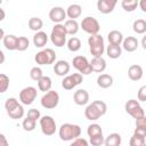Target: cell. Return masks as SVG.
Returning <instances> with one entry per match:
<instances>
[{"label":"cell","instance_id":"cell-1","mask_svg":"<svg viewBox=\"0 0 146 146\" xmlns=\"http://www.w3.org/2000/svg\"><path fill=\"white\" fill-rule=\"evenodd\" d=\"M107 112V105L103 100H94L84 110V116L87 120L96 121Z\"/></svg>","mask_w":146,"mask_h":146},{"label":"cell","instance_id":"cell-2","mask_svg":"<svg viewBox=\"0 0 146 146\" xmlns=\"http://www.w3.org/2000/svg\"><path fill=\"white\" fill-rule=\"evenodd\" d=\"M59 138L64 141H71L81 136V128L78 124L73 123H64L60 125L59 130Z\"/></svg>","mask_w":146,"mask_h":146},{"label":"cell","instance_id":"cell-3","mask_svg":"<svg viewBox=\"0 0 146 146\" xmlns=\"http://www.w3.org/2000/svg\"><path fill=\"white\" fill-rule=\"evenodd\" d=\"M88 44H89V50L90 54L97 58V57H103V54L105 51V43L103 36L98 33L95 35H90L88 38Z\"/></svg>","mask_w":146,"mask_h":146},{"label":"cell","instance_id":"cell-4","mask_svg":"<svg viewBox=\"0 0 146 146\" xmlns=\"http://www.w3.org/2000/svg\"><path fill=\"white\" fill-rule=\"evenodd\" d=\"M66 35L67 32L65 30L64 24H55L50 33V40L56 47H63L66 43Z\"/></svg>","mask_w":146,"mask_h":146},{"label":"cell","instance_id":"cell-5","mask_svg":"<svg viewBox=\"0 0 146 146\" xmlns=\"http://www.w3.org/2000/svg\"><path fill=\"white\" fill-rule=\"evenodd\" d=\"M56 52L51 48H46L35 54L34 60L38 65H50L56 60Z\"/></svg>","mask_w":146,"mask_h":146},{"label":"cell","instance_id":"cell-6","mask_svg":"<svg viewBox=\"0 0 146 146\" xmlns=\"http://www.w3.org/2000/svg\"><path fill=\"white\" fill-rule=\"evenodd\" d=\"M80 26H81V29H82L86 33H88V34H90V35L98 34V32H99V30H100V25H99L98 21H97L95 17H92V16H87V17H84V18L82 19Z\"/></svg>","mask_w":146,"mask_h":146},{"label":"cell","instance_id":"cell-7","mask_svg":"<svg viewBox=\"0 0 146 146\" xmlns=\"http://www.w3.org/2000/svg\"><path fill=\"white\" fill-rule=\"evenodd\" d=\"M72 65L82 75H88L92 72L91 66H90V62L84 56H75L72 60Z\"/></svg>","mask_w":146,"mask_h":146},{"label":"cell","instance_id":"cell-8","mask_svg":"<svg viewBox=\"0 0 146 146\" xmlns=\"http://www.w3.org/2000/svg\"><path fill=\"white\" fill-rule=\"evenodd\" d=\"M40 121V128L43 135L46 136H52L56 130H57V125H56V121L52 116L50 115H43L41 116Z\"/></svg>","mask_w":146,"mask_h":146},{"label":"cell","instance_id":"cell-9","mask_svg":"<svg viewBox=\"0 0 146 146\" xmlns=\"http://www.w3.org/2000/svg\"><path fill=\"white\" fill-rule=\"evenodd\" d=\"M124 110L130 116H132L136 120L145 116V112H144L143 107L140 106L139 102L136 99H129L124 105Z\"/></svg>","mask_w":146,"mask_h":146},{"label":"cell","instance_id":"cell-10","mask_svg":"<svg viewBox=\"0 0 146 146\" xmlns=\"http://www.w3.org/2000/svg\"><path fill=\"white\" fill-rule=\"evenodd\" d=\"M41 106L47 108V110H52L55 108L58 103H59V95L57 91L55 90H50L48 92H46L42 97H41Z\"/></svg>","mask_w":146,"mask_h":146},{"label":"cell","instance_id":"cell-11","mask_svg":"<svg viewBox=\"0 0 146 146\" xmlns=\"http://www.w3.org/2000/svg\"><path fill=\"white\" fill-rule=\"evenodd\" d=\"M38 96V91L34 87H25L19 92V100L23 105H31Z\"/></svg>","mask_w":146,"mask_h":146},{"label":"cell","instance_id":"cell-12","mask_svg":"<svg viewBox=\"0 0 146 146\" xmlns=\"http://www.w3.org/2000/svg\"><path fill=\"white\" fill-rule=\"evenodd\" d=\"M83 81V76L80 73H73L67 76H65L62 81V87L65 90H72L76 86H79Z\"/></svg>","mask_w":146,"mask_h":146},{"label":"cell","instance_id":"cell-13","mask_svg":"<svg viewBox=\"0 0 146 146\" xmlns=\"http://www.w3.org/2000/svg\"><path fill=\"white\" fill-rule=\"evenodd\" d=\"M66 10L62 7H52L49 11V18L55 24H62V22L66 18Z\"/></svg>","mask_w":146,"mask_h":146},{"label":"cell","instance_id":"cell-14","mask_svg":"<svg viewBox=\"0 0 146 146\" xmlns=\"http://www.w3.org/2000/svg\"><path fill=\"white\" fill-rule=\"evenodd\" d=\"M116 3V0H98L97 9L102 14H111L114 10Z\"/></svg>","mask_w":146,"mask_h":146},{"label":"cell","instance_id":"cell-15","mask_svg":"<svg viewBox=\"0 0 146 146\" xmlns=\"http://www.w3.org/2000/svg\"><path fill=\"white\" fill-rule=\"evenodd\" d=\"M71 70V65L67 60H64V59H60V60H57L54 65V72L56 75L58 76H64L66 75Z\"/></svg>","mask_w":146,"mask_h":146},{"label":"cell","instance_id":"cell-16","mask_svg":"<svg viewBox=\"0 0 146 146\" xmlns=\"http://www.w3.org/2000/svg\"><path fill=\"white\" fill-rule=\"evenodd\" d=\"M73 100L79 106L87 105L89 103V92L86 89H78L73 95Z\"/></svg>","mask_w":146,"mask_h":146},{"label":"cell","instance_id":"cell-17","mask_svg":"<svg viewBox=\"0 0 146 146\" xmlns=\"http://www.w3.org/2000/svg\"><path fill=\"white\" fill-rule=\"evenodd\" d=\"M144 75V71H143V67L138 64H133V65H130L129 68H128V76L130 80L132 81H139Z\"/></svg>","mask_w":146,"mask_h":146},{"label":"cell","instance_id":"cell-18","mask_svg":"<svg viewBox=\"0 0 146 146\" xmlns=\"http://www.w3.org/2000/svg\"><path fill=\"white\" fill-rule=\"evenodd\" d=\"M90 66L92 72L96 73H103L106 70V60L103 57H97V58H92L90 62Z\"/></svg>","mask_w":146,"mask_h":146},{"label":"cell","instance_id":"cell-19","mask_svg":"<svg viewBox=\"0 0 146 146\" xmlns=\"http://www.w3.org/2000/svg\"><path fill=\"white\" fill-rule=\"evenodd\" d=\"M138 40L135 36H127L122 42V48L128 52H133L138 48Z\"/></svg>","mask_w":146,"mask_h":146},{"label":"cell","instance_id":"cell-20","mask_svg":"<svg viewBox=\"0 0 146 146\" xmlns=\"http://www.w3.org/2000/svg\"><path fill=\"white\" fill-rule=\"evenodd\" d=\"M17 42H18V36L14 34H7L2 39V43L7 50H17Z\"/></svg>","mask_w":146,"mask_h":146},{"label":"cell","instance_id":"cell-21","mask_svg":"<svg viewBox=\"0 0 146 146\" xmlns=\"http://www.w3.org/2000/svg\"><path fill=\"white\" fill-rule=\"evenodd\" d=\"M107 40L110 42V44H115V46H121V43L123 42V34L122 32L117 31V30H112L108 34H107Z\"/></svg>","mask_w":146,"mask_h":146},{"label":"cell","instance_id":"cell-22","mask_svg":"<svg viewBox=\"0 0 146 146\" xmlns=\"http://www.w3.org/2000/svg\"><path fill=\"white\" fill-rule=\"evenodd\" d=\"M81 14H82V8L78 3L70 5L66 9V15L70 19H75L76 21V18H79L81 16Z\"/></svg>","mask_w":146,"mask_h":146},{"label":"cell","instance_id":"cell-23","mask_svg":"<svg viewBox=\"0 0 146 146\" xmlns=\"http://www.w3.org/2000/svg\"><path fill=\"white\" fill-rule=\"evenodd\" d=\"M48 42V35L46 32L43 31H40V32H36L34 35H33V44L36 47V48H42L47 44Z\"/></svg>","mask_w":146,"mask_h":146},{"label":"cell","instance_id":"cell-24","mask_svg":"<svg viewBox=\"0 0 146 146\" xmlns=\"http://www.w3.org/2000/svg\"><path fill=\"white\" fill-rule=\"evenodd\" d=\"M114 80H113V76L110 75V74H100L98 78H97V84L99 88H103V89H107L110 87H112Z\"/></svg>","mask_w":146,"mask_h":146},{"label":"cell","instance_id":"cell-25","mask_svg":"<svg viewBox=\"0 0 146 146\" xmlns=\"http://www.w3.org/2000/svg\"><path fill=\"white\" fill-rule=\"evenodd\" d=\"M51 86H52V81L50 79V76L43 75L39 81H38V88L40 91L43 92H48L51 90Z\"/></svg>","mask_w":146,"mask_h":146},{"label":"cell","instance_id":"cell-26","mask_svg":"<svg viewBox=\"0 0 146 146\" xmlns=\"http://www.w3.org/2000/svg\"><path fill=\"white\" fill-rule=\"evenodd\" d=\"M64 26H65V30H66L68 35L76 34L79 29H80V25H79V23L75 19H67V21H65Z\"/></svg>","mask_w":146,"mask_h":146},{"label":"cell","instance_id":"cell-27","mask_svg":"<svg viewBox=\"0 0 146 146\" xmlns=\"http://www.w3.org/2000/svg\"><path fill=\"white\" fill-rule=\"evenodd\" d=\"M106 55L112 58V59H116L122 55V48L121 46H115V44H108L106 48Z\"/></svg>","mask_w":146,"mask_h":146},{"label":"cell","instance_id":"cell-28","mask_svg":"<svg viewBox=\"0 0 146 146\" xmlns=\"http://www.w3.org/2000/svg\"><path fill=\"white\" fill-rule=\"evenodd\" d=\"M121 141H122L121 136L119 133H116V132H113V133H110L105 138L104 145L105 146H120L121 145Z\"/></svg>","mask_w":146,"mask_h":146},{"label":"cell","instance_id":"cell-29","mask_svg":"<svg viewBox=\"0 0 146 146\" xmlns=\"http://www.w3.org/2000/svg\"><path fill=\"white\" fill-rule=\"evenodd\" d=\"M27 24H29L30 30L34 31L35 33L36 32H40L41 29L43 27V22H42V19L40 17H31L29 19V23Z\"/></svg>","mask_w":146,"mask_h":146},{"label":"cell","instance_id":"cell-30","mask_svg":"<svg viewBox=\"0 0 146 146\" xmlns=\"http://www.w3.org/2000/svg\"><path fill=\"white\" fill-rule=\"evenodd\" d=\"M132 30L137 34H144L146 32V21L143 18H138L132 24Z\"/></svg>","mask_w":146,"mask_h":146},{"label":"cell","instance_id":"cell-31","mask_svg":"<svg viewBox=\"0 0 146 146\" xmlns=\"http://www.w3.org/2000/svg\"><path fill=\"white\" fill-rule=\"evenodd\" d=\"M121 6L125 11L131 13L137 9V7L139 6V1L138 0H123L121 2Z\"/></svg>","mask_w":146,"mask_h":146},{"label":"cell","instance_id":"cell-32","mask_svg":"<svg viewBox=\"0 0 146 146\" xmlns=\"http://www.w3.org/2000/svg\"><path fill=\"white\" fill-rule=\"evenodd\" d=\"M67 48H68V50L72 51V52L79 51L80 48H81V41H80V39L76 38V36L70 38L68 41H67Z\"/></svg>","mask_w":146,"mask_h":146},{"label":"cell","instance_id":"cell-33","mask_svg":"<svg viewBox=\"0 0 146 146\" xmlns=\"http://www.w3.org/2000/svg\"><path fill=\"white\" fill-rule=\"evenodd\" d=\"M7 114L9 115V117L10 119H13V120H18V119H22L23 116H24V107H23V105L22 104H19L16 108H14L13 111H10V112H7Z\"/></svg>","mask_w":146,"mask_h":146},{"label":"cell","instance_id":"cell-34","mask_svg":"<svg viewBox=\"0 0 146 146\" xmlns=\"http://www.w3.org/2000/svg\"><path fill=\"white\" fill-rule=\"evenodd\" d=\"M87 133H88L89 137H94V136H97V135H103V129H102V127L99 124L92 123V124L88 125Z\"/></svg>","mask_w":146,"mask_h":146},{"label":"cell","instance_id":"cell-35","mask_svg":"<svg viewBox=\"0 0 146 146\" xmlns=\"http://www.w3.org/2000/svg\"><path fill=\"white\" fill-rule=\"evenodd\" d=\"M145 138L144 137H140L138 135H132L130 140H129V146H144L145 145Z\"/></svg>","mask_w":146,"mask_h":146},{"label":"cell","instance_id":"cell-36","mask_svg":"<svg viewBox=\"0 0 146 146\" xmlns=\"http://www.w3.org/2000/svg\"><path fill=\"white\" fill-rule=\"evenodd\" d=\"M30 76H31L32 80H34V81L38 82V81L43 76V72H42V70H41L39 66H34V67H32L31 71H30Z\"/></svg>","mask_w":146,"mask_h":146},{"label":"cell","instance_id":"cell-37","mask_svg":"<svg viewBox=\"0 0 146 146\" xmlns=\"http://www.w3.org/2000/svg\"><path fill=\"white\" fill-rule=\"evenodd\" d=\"M35 124H36V121L30 119L26 116V119L23 120V123H22V127L25 131H33L35 129Z\"/></svg>","mask_w":146,"mask_h":146},{"label":"cell","instance_id":"cell-38","mask_svg":"<svg viewBox=\"0 0 146 146\" xmlns=\"http://www.w3.org/2000/svg\"><path fill=\"white\" fill-rule=\"evenodd\" d=\"M30 46V40L26 36H18V42H17V50L18 51H24L29 48Z\"/></svg>","mask_w":146,"mask_h":146},{"label":"cell","instance_id":"cell-39","mask_svg":"<svg viewBox=\"0 0 146 146\" xmlns=\"http://www.w3.org/2000/svg\"><path fill=\"white\" fill-rule=\"evenodd\" d=\"M8 88H9V78L5 73H1L0 74V92L1 94L6 92Z\"/></svg>","mask_w":146,"mask_h":146},{"label":"cell","instance_id":"cell-40","mask_svg":"<svg viewBox=\"0 0 146 146\" xmlns=\"http://www.w3.org/2000/svg\"><path fill=\"white\" fill-rule=\"evenodd\" d=\"M18 105H19V103L15 97H9V98H7V100L5 103V108L7 112H10L14 108H16Z\"/></svg>","mask_w":146,"mask_h":146},{"label":"cell","instance_id":"cell-41","mask_svg":"<svg viewBox=\"0 0 146 146\" xmlns=\"http://www.w3.org/2000/svg\"><path fill=\"white\" fill-rule=\"evenodd\" d=\"M89 143L91 146H102L105 143V138L103 135H97L94 137H89Z\"/></svg>","mask_w":146,"mask_h":146},{"label":"cell","instance_id":"cell-42","mask_svg":"<svg viewBox=\"0 0 146 146\" xmlns=\"http://www.w3.org/2000/svg\"><path fill=\"white\" fill-rule=\"evenodd\" d=\"M27 117H30V119H32V120H34V121L40 120V119H41L40 111L36 110V108H31V110H29V112H27Z\"/></svg>","mask_w":146,"mask_h":146},{"label":"cell","instance_id":"cell-43","mask_svg":"<svg viewBox=\"0 0 146 146\" xmlns=\"http://www.w3.org/2000/svg\"><path fill=\"white\" fill-rule=\"evenodd\" d=\"M70 146H89V143L87 139L82 138V137H79L74 140H72V143L70 144Z\"/></svg>","mask_w":146,"mask_h":146},{"label":"cell","instance_id":"cell-44","mask_svg":"<svg viewBox=\"0 0 146 146\" xmlns=\"http://www.w3.org/2000/svg\"><path fill=\"white\" fill-rule=\"evenodd\" d=\"M137 97H138V102H146V84L141 86L138 89Z\"/></svg>","mask_w":146,"mask_h":146},{"label":"cell","instance_id":"cell-45","mask_svg":"<svg viewBox=\"0 0 146 146\" xmlns=\"http://www.w3.org/2000/svg\"><path fill=\"white\" fill-rule=\"evenodd\" d=\"M136 128L146 130V116H143V117L136 120Z\"/></svg>","mask_w":146,"mask_h":146},{"label":"cell","instance_id":"cell-46","mask_svg":"<svg viewBox=\"0 0 146 146\" xmlns=\"http://www.w3.org/2000/svg\"><path fill=\"white\" fill-rule=\"evenodd\" d=\"M0 146H9V143L6 139V136L3 133L0 135Z\"/></svg>","mask_w":146,"mask_h":146},{"label":"cell","instance_id":"cell-47","mask_svg":"<svg viewBox=\"0 0 146 146\" xmlns=\"http://www.w3.org/2000/svg\"><path fill=\"white\" fill-rule=\"evenodd\" d=\"M143 13H146V0H140L139 1V6H138Z\"/></svg>","mask_w":146,"mask_h":146},{"label":"cell","instance_id":"cell-48","mask_svg":"<svg viewBox=\"0 0 146 146\" xmlns=\"http://www.w3.org/2000/svg\"><path fill=\"white\" fill-rule=\"evenodd\" d=\"M141 46H143V48L146 50V35H144L143 39H141Z\"/></svg>","mask_w":146,"mask_h":146},{"label":"cell","instance_id":"cell-49","mask_svg":"<svg viewBox=\"0 0 146 146\" xmlns=\"http://www.w3.org/2000/svg\"><path fill=\"white\" fill-rule=\"evenodd\" d=\"M0 56H1V60H0V63L2 64V63L5 62V54H3L2 51H0Z\"/></svg>","mask_w":146,"mask_h":146},{"label":"cell","instance_id":"cell-50","mask_svg":"<svg viewBox=\"0 0 146 146\" xmlns=\"http://www.w3.org/2000/svg\"><path fill=\"white\" fill-rule=\"evenodd\" d=\"M0 11H1V18H0V21H2L5 18V11H3V9H0Z\"/></svg>","mask_w":146,"mask_h":146},{"label":"cell","instance_id":"cell-51","mask_svg":"<svg viewBox=\"0 0 146 146\" xmlns=\"http://www.w3.org/2000/svg\"><path fill=\"white\" fill-rule=\"evenodd\" d=\"M144 146H146V143H145V145H144Z\"/></svg>","mask_w":146,"mask_h":146}]
</instances>
